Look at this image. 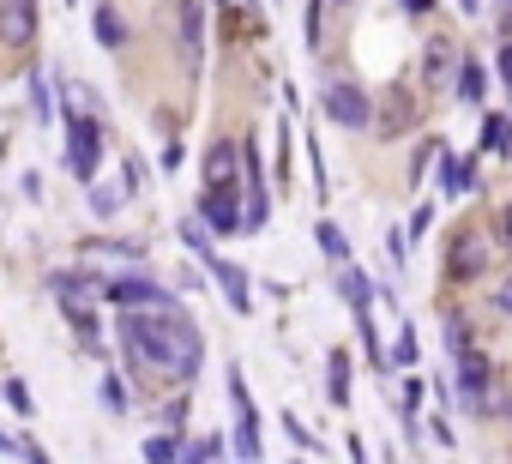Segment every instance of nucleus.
Listing matches in <instances>:
<instances>
[{"label": "nucleus", "mask_w": 512, "mask_h": 464, "mask_svg": "<svg viewBox=\"0 0 512 464\" xmlns=\"http://www.w3.org/2000/svg\"><path fill=\"white\" fill-rule=\"evenodd\" d=\"M97 43L103 49H127V25H121L115 7H97Z\"/></svg>", "instance_id": "obj_13"}, {"label": "nucleus", "mask_w": 512, "mask_h": 464, "mask_svg": "<svg viewBox=\"0 0 512 464\" xmlns=\"http://www.w3.org/2000/svg\"><path fill=\"white\" fill-rule=\"evenodd\" d=\"M199 223H205V229H217V236H235V229H241V211H235L229 181H211V187L199 193Z\"/></svg>", "instance_id": "obj_5"}, {"label": "nucleus", "mask_w": 512, "mask_h": 464, "mask_svg": "<svg viewBox=\"0 0 512 464\" xmlns=\"http://www.w3.org/2000/svg\"><path fill=\"white\" fill-rule=\"evenodd\" d=\"M404 242H410V229H392V242H386V248H392V266H398V272H404V260H410Z\"/></svg>", "instance_id": "obj_28"}, {"label": "nucleus", "mask_w": 512, "mask_h": 464, "mask_svg": "<svg viewBox=\"0 0 512 464\" xmlns=\"http://www.w3.org/2000/svg\"><path fill=\"white\" fill-rule=\"evenodd\" d=\"M229 175H235V145L217 139V145L205 151V187H211V181H229Z\"/></svg>", "instance_id": "obj_14"}, {"label": "nucleus", "mask_w": 512, "mask_h": 464, "mask_svg": "<svg viewBox=\"0 0 512 464\" xmlns=\"http://www.w3.org/2000/svg\"><path fill=\"white\" fill-rule=\"evenodd\" d=\"M416 404H422V380H404V416H416Z\"/></svg>", "instance_id": "obj_30"}, {"label": "nucleus", "mask_w": 512, "mask_h": 464, "mask_svg": "<svg viewBox=\"0 0 512 464\" xmlns=\"http://www.w3.org/2000/svg\"><path fill=\"white\" fill-rule=\"evenodd\" d=\"M494 73H500V85H506V91H512V43H506V49H500V55H494Z\"/></svg>", "instance_id": "obj_29"}, {"label": "nucleus", "mask_w": 512, "mask_h": 464, "mask_svg": "<svg viewBox=\"0 0 512 464\" xmlns=\"http://www.w3.org/2000/svg\"><path fill=\"white\" fill-rule=\"evenodd\" d=\"M31 109H37V121H49L55 109H49V85L43 79H31Z\"/></svg>", "instance_id": "obj_24"}, {"label": "nucleus", "mask_w": 512, "mask_h": 464, "mask_svg": "<svg viewBox=\"0 0 512 464\" xmlns=\"http://www.w3.org/2000/svg\"><path fill=\"white\" fill-rule=\"evenodd\" d=\"M7 404H13V410H31V386H25V380H7Z\"/></svg>", "instance_id": "obj_26"}, {"label": "nucleus", "mask_w": 512, "mask_h": 464, "mask_svg": "<svg viewBox=\"0 0 512 464\" xmlns=\"http://www.w3.org/2000/svg\"><path fill=\"white\" fill-rule=\"evenodd\" d=\"M229 404H235V458L260 464V410H253V398H247L241 368H229Z\"/></svg>", "instance_id": "obj_2"}, {"label": "nucleus", "mask_w": 512, "mask_h": 464, "mask_svg": "<svg viewBox=\"0 0 512 464\" xmlns=\"http://www.w3.org/2000/svg\"><path fill=\"white\" fill-rule=\"evenodd\" d=\"M181 416H187V398H175V404H163V422H169V428H181Z\"/></svg>", "instance_id": "obj_31"}, {"label": "nucleus", "mask_w": 512, "mask_h": 464, "mask_svg": "<svg viewBox=\"0 0 512 464\" xmlns=\"http://www.w3.org/2000/svg\"><path fill=\"white\" fill-rule=\"evenodd\" d=\"M121 344L139 362H151V368H175L181 380L199 374V350H205L181 302L175 308H151V314H121Z\"/></svg>", "instance_id": "obj_1"}, {"label": "nucleus", "mask_w": 512, "mask_h": 464, "mask_svg": "<svg viewBox=\"0 0 512 464\" xmlns=\"http://www.w3.org/2000/svg\"><path fill=\"white\" fill-rule=\"evenodd\" d=\"M109 302H115L121 314H151V308H175V296H169V290H157L151 278H121V284H109Z\"/></svg>", "instance_id": "obj_4"}, {"label": "nucleus", "mask_w": 512, "mask_h": 464, "mask_svg": "<svg viewBox=\"0 0 512 464\" xmlns=\"http://www.w3.org/2000/svg\"><path fill=\"white\" fill-rule=\"evenodd\" d=\"M223 452V434H205V440H187L181 446V464H211Z\"/></svg>", "instance_id": "obj_19"}, {"label": "nucleus", "mask_w": 512, "mask_h": 464, "mask_svg": "<svg viewBox=\"0 0 512 464\" xmlns=\"http://www.w3.org/2000/svg\"><path fill=\"white\" fill-rule=\"evenodd\" d=\"M338 290H344V302H350V314H356V326H362V332H374V314H368V302H374V284H368L362 272H350V266H344V278H338Z\"/></svg>", "instance_id": "obj_10"}, {"label": "nucleus", "mask_w": 512, "mask_h": 464, "mask_svg": "<svg viewBox=\"0 0 512 464\" xmlns=\"http://www.w3.org/2000/svg\"><path fill=\"white\" fill-rule=\"evenodd\" d=\"M284 428H290V440H296V446H302V452H314V446H320V440H314V434H308V428H302V422H296V416H284Z\"/></svg>", "instance_id": "obj_27"}, {"label": "nucleus", "mask_w": 512, "mask_h": 464, "mask_svg": "<svg viewBox=\"0 0 512 464\" xmlns=\"http://www.w3.org/2000/svg\"><path fill=\"white\" fill-rule=\"evenodd\" d=\"M476 181V157H446V193H464Z\"/></svg>", "instance_id": "obj_17"}, {"label": "nucleus", "mask_w": 512, "mask_h": 464, "mask_svg": "<svg viewBox=\"0 0 512 464\" xmlns=\"http://www.w3.org/2000/svg\"><path fill=\"white\" fill-rule=\"evenodd\" d=\"M157 163H163V169H169V175H175V169H181V163H187V151H181V139H169V145H163V157H157Z\"/></svg>", "instance_id": "obj_25"}, {"label": "nucleus", "mask_w": 512, "mask_h": 464, "mask_svg": "<svg viewBox=\"0 0 512 464\" xmlns=\"http://www.w3.org/2000/svg\"><path fill=\"white\" fill-rule=\"evenodd\" d=\"M103 410H109V416H127V410H133V398H127L121 374H103Z\"/></svg>", "instance_id": "obj_18"}, {"label": "nucleus", "mask_w": 512, "mask_h": 464, "mask_svg": "<svg viewBox=\"0 0 512 464\" xmlns=\"http://www.w3.org/2000/svg\"><path fill=\"white\" fill-rule=\"evenodd\" d=\"M494 308H500V314H512V278H506V284L494 290Z\"/></svg>", "instance_id": "obj_33"}, {"label": "nucleus", "mask_w": 512, "mask_h": 464, "mask_svg": "<svg viewBox=\"0 0 512 464\" xmlns=\"http://www.w3.org/2000/svg\"><path fill=\"white\" fill-rule=\"evenodd\" d=\"M31 37H37V0H7V7H0V43L25 49Z\"/></svg>", "instance_id": "obj_8"}, {"label": "nucleus", "mask_w": 512, "mask_h": 464, "mask_svg": "<svg viewBox=\"0 0 512 464\" xmlns=\"http://www.w3.org/2000/svg\"><path fill=\"white\" fill-rule=\"evenodd\" d=\"M314 236H320V254H326L332 266H350V242H344V229H338V223H320Z\"/></svg>", "instance_id": "obj_15"}, {"label": "nucleus", "mask_w": 512, "mask_h": 464, "mask_svg": "<svg viewBox=\"0 0 512 464\" xmlns=\"http://www.w3.org/2000/svg\"><path fill=\"white\" fill-rule=\"evenodd\" d=\"M482 91H488L482 67H476V61H464V67H458V97H464V103H482Z\"/></svg>", "instance_id": "obj_16"}, {"label": "nucleus", "mask_w": 512, "mask_h": 464, "mask_svg": "<svg viewBox=\"0 0 512 464\" xmlns=\"http://www.w3.org/2000/svg\"><path fill=\"white\" fill-rule=\"evenodd\" d=\"M205 266H211V278H217V290H223V302H229L235 314H253V302H247V278H241V266H229L223 254H205Z\"/></svg>", "instance_id": "obj_9"}, {"label": "nucleus", "mask_w": 512, "mask_h": 464, "mask_svg": "<svg viewBox=\"0 0 512 464\" xmlns=\"http://www.w3.org/2000/svg\"><path fill=\"white\" fill-rule=\"evenodd\" d=\"M97 157H103V127H97V115H79L67 127V169L79 181H91L97 175Z\"/></svg>", "instance_id": "obj_3"}, {"label": "nucleus", "mask_w": 512, "mask_h": 464, "mask_svg": "<svg viewBox=\"0 0 512 464\" xmlns=\"http://www.w3.org/2000/svg\"><path fill=\"white\" fill-rule=\"evenodd\" d=\"M19 452H25V464H49V458H43V446H37V440H19Z\"/></svg>", "instance_id": "obj_32"}, {"label": "nucleus", "mask_w": 512, "mask_h": 464, "mask_svg": "<svg viewBox=\"0 0 512 464\" xmlns=\"http://www.w3.org/2000/svg\"><path fill=\"white\" fill-rule=\"evenodd\" d=\"M416 350H422V344H416V326H404V332H398V350H392V362H416Z\"/></svg>", "instance_id": "obj_23"}, {"label": "nucleus", "mask_w": 512, "mask_h": 464, "mask_svg": "<svg viewBox=\"0 0 512 464\" xmlns=\"http://www.w3.org/2000/svg\"><path fill=\"white\" fill-rule=\"evenodd\" d=\"M91 211L97 217H115L121 211V187H91Z\"/></svg>", "instance_id": "obj_22"}, {"label": "nucleus", "mask_w": 512, "mask_h": 464, "mask_svg": "<svg viewBox=\"0 0 512 464\" xmlns=\"http://www.w3.org/2000/svg\"><path fill=\"white\" fill-rule=\"evenodd\" d=\"M181 242H187V248H193L199 260L211 254V236H205V223H199V217H187V223H181Z\"/></svg>", "instance_id": "obj_21"}, {"label": "nucleus", "mask_w": 512, "mask_h": 464, "mask_svg": "<svg viewBox=\"0 0 512 464\" xmlns=\"http://www.w3.org/2000/svg\"><path fill=\"white\" fill-rule=\"evenodd\" d=\"M181 446H187L181 428H175V434H151V440H145V464H181Z\"/></svg>", "instance_id": "obj_12"}, {"label": "nucleus", "mask_w": 512, "mask_h": 464, "mask_svg": "<svg viewBox=\"0 0 512 464\" xmlns=\"http://www.w3.org/2000/svg\"><path fill=\"white\" fill-rule=\"evenodd\" d=\"M452 374H458V392H464L458 404H482L488 398V362H482V350H470V344L452 350Z\"/></svg>", "instance_id": "obj_7"}, {"label": "nucleus", "mask_w": 512, "mask_h": 464, "mask_svg": "<svg viewBox=\"0 0 512 464\" xmlns=\"http://www.w3.org/2000/svg\"><path fill=\"white\" fill-rule=\"evenodd\" d=\"M482 145H488V151H512V127H506L500 115H488V127H482Z\"/></svg>", "instance_id": "obj_20"}, {"label": "nucleus", "mask_w": 512, "mask_h": 464, "mask_svg": "<svg viewBox=\"0 0 512 464\" xmlns=\"http://www.w3.org/2000/svg\"><path fill=\"white\" fill-rule=\"evenodd\" d=\"M320 109H326L338 127H368V115H374L356 85H326V91H320Z\"/></svg>", "instance_id": "obj_6"}, {"label": "nucleus", "mask_w": 512, "mask_h": 464, "mask_svg": "<svg viewBox=\"0 0 512 464\" xmlns=\"http://www.w3.org/2000/svg\"><path fill=\"white\" fill-rule=\"evenodd\" d=\"M326 392H332V404H350V356L344 350L326 356Z\"/></svg>", "instance_id": "obj_11"}, {"label": "nucleus", "mask_w": 512, "mask_h": 464, "mask_svg": "<svg viewBox=\"0 0 512 464\" xmlns=\"http://www.w3.org/2000/svg\"><path fill=\"white\" fill-rule=\"evenodd\" d=\"M506 236H512V211H506Z\"/></svg>", "instance_id": "obj_34"}]
</instances>
